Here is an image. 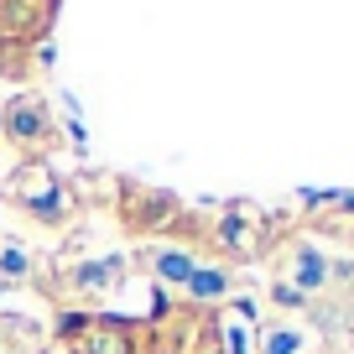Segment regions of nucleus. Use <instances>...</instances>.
Returning a JSON list of instances; mask_svg holds the SVG:
<instances>
[{
    "mask_svg": "<svg viewBox=\"0 0 354 354\" xmlns=\"http://www.w3.org/2000/svg\"><path fill=\"white\" fill-rule=\"evenodd\" d=\"M6 198L26 203L32 214H42V219H68L73 214V193L57 188V177L47 172V167H26V177H16V183H6Z\"/></svg>",
    "mask_w": 354,
    "mask_h": 354,
    "instance_id": "nucleus-1",
    "label": "nucleus"
},
{
    "mask_svg": "<svg viewBox=\"0 0 354 354\" xmlns=\"http://www.w3.org/2000/svg\"><path fill=\"white\" fill-rule=\"evenodd\" d=\"M73 333V354H131V328L115 318H88V323H68Z\"/></svg>",
    "mask_w": 354,
    "mask_h": 354,
    "instance_id": "nucleus-2",
    "label": "nucleus"
},
{
    "mask_svg": "<svg viewBox=\"0 0 354 354\" xmlns=\"http://www.w3.org/2000/svg\"><path fill=\"white\" fill-rule=\"evenodd\" d=\"M53 21V0H0V32L6 37H32Z\"/></svg>",
    "mask_w": 354,
    "mask_h": 354,
    "instance_id": "nucleus-3",
    "label": "nucleus"
},
{
    "mask_svg": "<svg viewBox=\"0 0 354 354\" xmlns=\"http://www.w3.org/2000/svg\"><path fill=\"white\" fill-rule=\"evenodd\" d=\"M6 131H11L16 141H42L47 120H42V110H37V100H16L11 110H6Z\"/></svg>",
    "mask_w": 354,
    "mask_h": 354,
    "instance_id": "nucleus-4",
    "label": "nucleus"
},
{
    "mask_svg": "<svg viewBox=\"0 0 354 354\" xmlns=\"http://www.w3.org/2000/svg\"><path fill=\"white\" fill-rule=\"evenodd\" d=\"M297 287L302 292L323 287V255L318 250H297Z\"/></svg>",
    "mask_w": 354,
    "mask_h": 354,
    "instance_id": "nucleus-5",
    "label": "nucleus"
},
{
    "mask_svg": "<svg viewBox=\"0 0 354 354\" xmlns=\"http://www.w3.org/2000/svg\"><path fill=\"white\" fill-rule=\"evenodd\" d=\"M156 271L172 277V281H193V261L183 250H162V255H156Z\"/></svg>",
    "mask_w": 354,
    "mask_h": 354,
    "instance_id": "nucleus-6",
    "label": "nucleus"
},
{
    "mask_svg": "<svg viewBox=\"0 0 354 354\" xmlns=\"http://www.w3.org/2000/svg\"><path fill=\"white\" fill-rule=\"evenodd\" d=\"M198 297H219L224 292V271H193V281H188Z\"/></svg>",
    "mask_w": 354,
    "mask_h": 354,
    "instance_id": "nucleus-7",
    "label": "nucleus"
},
{
    "mask_svg": "<svg viewBox=\"0 0 354 354\" xmlns=\"http://www.w3.org/2000/svg\"><path fill=\"white\" fill-rule=\"evenodd\" d=\"M0 271H6V277H26V250L21 245H6V250H0Z\"/></svg>",
    "mask_w": 354,
    "mask_h": 354,
    "instance_id": "nucleus-8",
    "label": "nucleus"
},
{
    "mask_svg": "<svg viewBox=\"0 0 354 354\" xmlns=\"http://www.w3.org/2000/svg\"><path fill=\"white\" fill-rule=\"evenodd\" d=\"M110 271H115V261H104V266H84V271H78V281H84V287H104V281H110Z\"/></svg>",
    "mask_w": 354,
    "mask_h": 354,
    "instance_id": "nucleus-9",
    "label": "nucleus"
},
{
    "mask_svg": "<svg viewBox=\"0 0 354 354\" xmlns=\"http://www.w3.org/2000/svg\"><path fill=\"white\" fill-rule=\"evenodd\" d=\"M266 354H297V333L277 328V333H271V344H266Z\"/></svg>",
    "mask_w": 354,
    "mask_h": 354,
    "instance_id": "nucleus-10",
    "label": "nucleus"
},
{
    "mask_svg": "<svg viewBox=\"0 0 354 354\" xmlns=\"http://www.w3.org/2000/svg\"><path fill=\"white\" fill-rule=\"evenodd\" d=\"M277 302H281V308H297L302 297H297V287H277Z\"/></svg>",
    "mask_w": 354,
    "mask_h": 354,
    "instance_id": "nucleus-11",
    "label": "nucleus"
}]
</instances>
